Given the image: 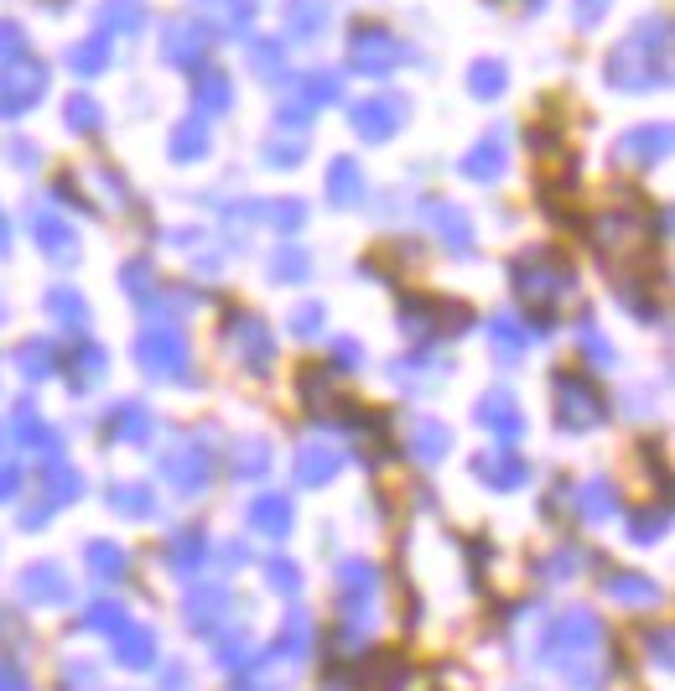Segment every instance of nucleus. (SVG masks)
Returning a JSON list of instances; mask_svg holds the SVG:
<instances>
[{"mask_svg": "<svg viewBox=\"0 0 675 691\" xmlns=\"http://www.w3.org/2000/svg\"><path fill=\"white\" fill-rule=\"evenodd\" d=\"M349 58H354L359 73L380 79V73H395L405 63V42L380 21H359L354 37H349Z\"/></svg>", "mask_w": 675, "mask_h": 691, "instance_id": "nucleus-2", "label": "nucleus"}, {"mask_svg": "<svg viewBox=\"0 0 675 691\" xmlns=\"http://www.w3.org/2000/svg\"><path fill=\"white\" fill-rule=\"evenodd\" d=\"M608 6H613V0H572L577 27H582V32H592V27H598V21L608 17Z\"/></svg>", "mask_w": 675, "mask_h": 691, "instance_id": "nucleus-21", "label": "nucleus"}, {"mask_svg": "<svg viewBox=\"0 0 675 691\" xmlns=\"http://www.w3.org/2000/svg\"><path fill=\"white\" fill-rule=\"evenodd\" d=\"M202 146H208V131H202L198 120H183V125L172 131V156H177V162H193V156H202Z\"/></svg>", "mask_w": 675, "mask_h": 691, "instance_id": "nucleus-14", "label": "nucleus"}, {"mask_svg": "<svg viewBox=\"0 0 675 691\" xmlns=\"http://www.w3.org/2000/svg\"><path fill=\"white\" fill-rule=\"evenodd\" d=\"M665 146H671V131H665V125H655V131H634V135L619 141V152H624L629 162H655Z\"/></svg>", "mask_w": 675, "mask_h": 691, "instance_id": "nucleus-11", "label": "nucleus"}, {"mask_svg": "<svg viewBox=\"0 0 675 691\" xmlns=\"http://www.w3.org/2000/svg\"><path fill=\"white\" fill-rule=\"evenodd\" d=\"M276 270H281L287 281H297V276H302V270H307V260H302V255H297V250H287V255H281V260H276Z\"/></svg>", "mask_w": 675, "mask_h": 691, "instance_id": "nucleus-22", "label": "nucleus"}, {"mask_svg": "<svg viewBox=\"0 0 675 691\" xmlns=\"http://www.w3.org/2000/svg\"><path fill=\"white\" fill-rule=\"evenodd\" d=\"M48 6H63V0H48Z\"/></svg>", "mask_w": 675, "mask_h": 691, "instance_id": "nucleus-23", "label": "nucleus"}, {"mask_svg": "<svg viewBox=\"0 0 675 691\" xmlns=\"http://www.w3.org/2000/svg\"><path fill=\"white\" fill-rule=\"evenodd\" d=\"M250 63H255L260 79H281V73H287V48H281L276 37H266V42H255L250 48Z\"/></svg>", "mask_w": 675, "mask_h": 691, "instance_id": "nucleus-12", "label": "nucleus"}, {"mask_svg": "<svg viewBox=\"0 0 675 691\" xmlns=\"http://www.w3.org/2000/svg\"><path fill=\"white\" fill-rule=\"evenodd\" d=\"M214 48V27L208 21H172L167 32H162V58L172 68H198Z\"/></svg>", "mask_w": 675, "mask_h": 691, "instance_id": "nucleus-4", "label": "nucleus"}, {"mask_svg": "<svg viewBox=\"0 0 675 691\" xmlns=\"http://www.w3.org/2000/svg\"><path fill=\"white\" fill-rule=\"evenodd\" d=\"M401 110L405 104L401 100H364V104H354V131L364 135V141H390L395 135V125H401Z\"/></svg>", "mask_w": 675, "mask_h": 691, "instance_id": "nucleus-5", "label": "nucleus"}, {"mask_svg": "<svg viewBox=\"0 0 675 691\" xmlns=\"http://www.w3.org/2000/svg\"><path fill=\"white\" fill-rule=\"evenodd\" d=\"M463 172H468V177H484V183H494V177L505 172V152H499V141H484V146H478V152L463 162Z\"/></svg>", "mask_w": 675, "mask_h": 691, "instance_id": "nucleus-13", "label": "nucleus"}, {"mask_svg": "<svg viewBox=\"0 0 675 691\" xmlns=\"http://www.w3.org/2000/svg\"><path fill=\"white\" fill-rule=\"evenodd\" d=\"M328 17H333L328 0H281V21L297 42H312V37L328 32Z\"/></svg>", "mask_w": 675, "mask_h": 691, "instance_id": "nucleus-6", "label": "nucleus"}, {"mask_svg": "<svg viewBox=\"0 0 675 691\" xmlns=\"http://www.w3.org/2000/svg\"><path fill=\"white\" fill-rule=\"evenodd\" d=\"M505 84H509V79H505V63H478V68L468 73V89L478 94V100H499V94H505Z\"/></svg>", "mask_w": 675, "mask_h": 691, "instance_id": "nucleus-15", "label": "nucleus"}, {"mask_svg": "<svg viewBox=\"0 0 675 691\" xmlns=\"http://www.w3.org/2000/svg\"><path fill=\"white\" fill-rule=\"evenodd\" d=\"M100 21L110 32H141L146 27V0H104Z\"/></svg>", "mask_w": 675, "mask_h": 691, "instance_id": "nucleus-10", "label": "nucleus"}, {"mask_svg": "<svg viewBox=\"0 0 675 691\" xmlns=\"http://www.w3.org/2000/svg\"><path fill=\"white\" fill-rule=\"evenodd\" d=\"M37 239H42V250H48V255H58V260H68V255H73V239L63 235V224L37 219Z\"/></svg>", "mask_w": 675, "mask_h": 691, "instance_id": "nucleus-18", "label": "nucleus"}, {"mask_svg": "<svg viewBox=\"0 0 675 691\" xmlns=\"http://www.w3.org/2000/svg\"><path fill=\"white\" fill-rule=\"evenodd\" d=\"M17 58H27V27L0 21V63H17Z\"/></svg>", "mask_w": 675, "mask_h": 691, "instance_id": "nucleus-19", "label": "nucleus"}, {"mask_svg": "<svg viewBox=\"0 0 675 691\" xmlns=\"http://www.w3.org/2000/svg\"><path fill=\"white\" fill-rule=\"evenodd\" d=\"M141 354H146V370L177 374V370H183V338L167 333V328H156V333L141 338Z\"/></svg>", "mask_w": 675, "mask_h": 691, "instance_id": "nucleus-8", "label": "nucleus"}, {"mask_svg": "<svg viewBox=\"0 0 675 691\" xmlns=\"http://www.w3.org/2000/svg\"><path fill=\"white\" fill-rule=\"evenodd\" d=\"M68 68L84 73V79L104 73V68H110V32H94V37H84V42H73V48H68Z\"/></svg>", "mask_w": 675, "mask_h": 691, "instance_id": "nucleus-9", "label": "nucleus"}, {"mask_svg": "<svg viewBox=\"0 0 675 691\" xmlns=\"http://www.w3.org/2000/svg\"><path fill=\"white\" fill-rule=\"evenodd\" d=\"M328 187H333L338 203H354L359 187H364V177H359L354 162H333V172H328Z\"/></svg>", "mask_w": 675, "mask_h": 691, "instance_id": "nucleus-16", "label": "nucleus"}, {"mask_svg": "<svg viewBox=\"0 0 675 691\" xmlns=\"http://www.w3.org/2000/svg\"><path fill=\"white\" fill-rule=\"evenodd\" d=\"M665 68H671V21L655 17V21H640L619 48L608 52L603 79L613 89H624V94H644V89L665 84Z\"/></svg>", "mask_w": 675, "mask_h": 691, "instance_id": "nucleus-1", "label": "nucleus"}, {"mask_svg": "<svg viewBox=\"0 0 675 691\" xmlns=\"http://www.w3.org/2000/svg\"><path fill=\"white\" fill-rule=\"evenodd\" d=\"M63 120H68V125H73V131H94V125H100V104H94V100H84V94H79V100H68Z\"/></svg>", "mask_w": 675, "mask_h": 691, "instance_id": "nucleus-20", "label": "nucleus"}, {"mask_svg": "<svg viewBox=\"0 0 675 691\" xmlns=\"http://www.w3.org/2000/svg\"><path fill=\"white\" fill-rule=\"evenodd\" d=\"M338 89H343V79H338V73H328V68H322V73H307V79H302V94L312 104L338 100Z\"/></svg>", "mask_w": 675, "mask_h": 691, "instance_id": "nucleus-17", "label": "nucleus"}, {"mask_svg": "<svg viewBox=\"0 0 675 691\" xmlns=\"http://www.w3.org/2000/svg\"><path fill=\"white\" fill-rule=\"evenodd\" d=\"M42 94H48V68L42 63L17 58V63L0 68V115H21V110H32Z\"/></svg>", "mask_w": 675, "mask_h": 691, "instance_id": "nucleus-3", "label": "nucleus"}, {"mask_svg": "<svg viewBox=\"0 0 675 691\" xmlns=\"http://www.w3.org/2000/svg\"><path fill=\"white\" fill-rule=\"evenodd\" d=\"M235 104V79L224 73V68H202L198 79H193V110L202 115H224Z\"/></svg>", "mask_w": 675, "mask_h": 691, "instance_id": "nucleus-7", "label": "nucleus"}]
</instances>
